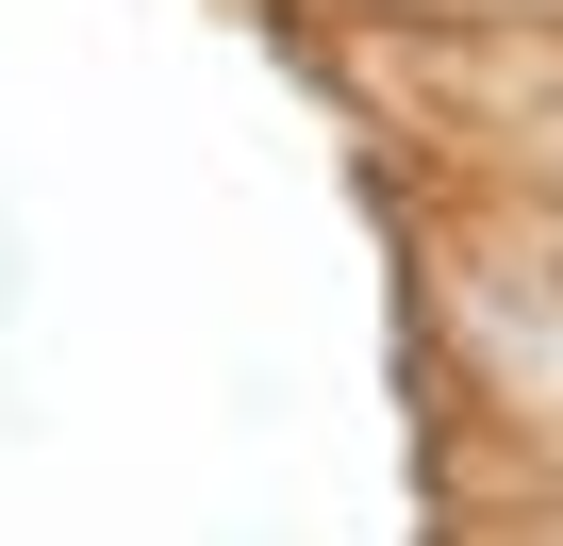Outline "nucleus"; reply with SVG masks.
<instances>
[{
    "label": "nucleus",
    "instance_id": "nucleus-1",
    "mask_svg": "<svg viewBox=\"0 0 563 546\" xmlns=\"http://www.w3.org/2000/svg\"><path fill=\"white\" fill-rule=\"evenodd\" d=\"M514 215H530V199H514ZM530 248H547V282H563V215H530Z\"/></svg>",
    "mask_w": 563,
    "mask_h": 546
},
{
    "label": "nucleus",
    "instance_id": "nucleus-2",
    "mask_svg": "<svg viewBox=\"0 0 563 546\" xmlns=\"http://www.w3.org/2000/svg\"><path fill=\"white\" fill-rule=\"evenodd\" d=\"M316 18H398V0H316Z\"/></svg>",
    "mask_w": 563,
    "mask_h": 546
}]
</instances>
